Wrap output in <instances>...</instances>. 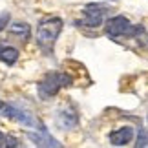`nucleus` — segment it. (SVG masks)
I'll return each mask as SVG.
<instances>
[{
	"label": "nucleus",
	"mask_w": 148,
	"mask_h": 148,
	"mask_svg": "<svg viewBox=\"0 0 148 148\" xmlns=\"http://www.w3.org/2000/svg\"><path fill=\"white\" fill-rule=\"evenodd\" d=\"M79 123V117L75 112L71 110H62L59 115H57V124H59V128L66 130V128H75Z\"/></svg>",
	"instance_id": "6e6552de"
},
{
	"label": "nucleus",
	"mask_w": 148,
	"mask_h": 148,
	"mask_svg": "<svg viewBox=\"0 0 148 148\" xmlns=\"http://www.w3.org/2000/svg\"><path fill=\"white\" fill-rule=\"evenodd\" d=\"M0 60L5 62V64H15L16 60H18V51H16L15 48H9V46H5V48H0Z\"/></svg>",
	"instance_id": "1a4fd4ad"
},
{
	"label": "nucleus",
	"mask_w": 148,
	"mask_h": 148,
	"mask_svg": "<svg viewBox=\"0 0 148 148\" xmlns=\"http://www.w3.org/2000/svg\"><path fill=\"white\" fill-rule=\"evenodd\" d=\"M70 82H71V79L64 75V73H48L38 84V93H40L42 99L53 97L62 86H68Z\"/></svg>",
	"instance_id": "7ed1b4c3"
},
{
	"label": "nucleus",
	"mask_w": 148,
	"mask_h": 148,
	"mask_svg": "<svg viewBox=\"0 0 148 148\" xmlns=\"http://www.w3.org/2000/svg\"><path fill=\"white\" fill-rule=\"evenodd\" d=\"M8 22H9V13H0V31L8 26Z\"/></svg>",
	"instance_id": "ddd939ff"
},
{
	"label": "nucleus",
	"mask_w": 148,
	"mask_h": 148,
	"mask_svg": "<svg viewBox=\"0 0 148 148\" xmlns=\"http://www.w3.org/2000/svg\"><path fill=\"white\" fill-rule=\"evenodd\" d=\"M62 31V20L60 18H46L42 20L37 27V44L42 49L49 51L53 48L55 40L59 38Z\"/></svg>",
	"instance_id": "f257e3e1"
},
{
	"label": "nucleus",
	"mask_w": 148,
	"mask_h": 148,
	"mask_svg": "<svg viewBox=\"0 0 148 148\" xmlns=\"http://www.w3.org/2000/svg\"><path fill=\"white\" fill-rule=\"evenodd\" d=\"M26 135H27V139H29V141H33V145H35V146H46V148H51V146L59 148L60 146V143L57 139L51 137L46 128H40L38 132H27Z\"/></svg>",
	"instance_id": "423d86ee"
},
{
	"label": "nucleus",
	"mask_w": 148,
	"mask_h": 148,
	"mask_svg": "<svg viewBox=\"0 0 148 148\" xmlns=\"http://www.w3.org/2000/svg\"><path fill=\"white\" fill-rule=\"evenodd\" d=\"M141 26H134L126 16L117 15L106 22V33L108 37L117 38V37H135Z\"/></svg>",
	"instance_id": "f03ea898"
},
{
	"label": "nucleus",
	"mask_w": 148,
	"mask_h": 148,
	"mask_svg": "<svg viewBox=\"0 0 148 148\" xmlns=\"http://www.w3.org/2000/svg\"><path fill=\"white\" fill-rule=\"evenodd\" d=\"M146 145H148V135H146V132L141 130V132H139V139H137V146H146Z\"/></svg>",
	"instance_id": "f8f14e48"
},
{
	"label": "nucleus",
	"mask_w": 148,
	"mask_h": 148,
	"mask_svg": "<svg viewBox=\"0 0 148 148\" xmlns=\"http://www.w3.org/2000/svg\"><path fill=\"white\" fill-rule=\"evenodd\" d=\"M106 16V8L97 4H88L84 8V18L77 22V26H86V27H99Z\"/></svg>",
	"instance_id": "20e7f679"
},
{
	"label": "nucleus",
	"mask_w": 148,
	"mask_h": 148,
	"mask_svg": "<svg viewBox=\"0 0 148 148\" xmlns=\"http://www.w3.org/2000/svg\"><path fill=\"white\" fill-rule=\"evenodd\" d=\"M18 143L13 139V137H5V135L0 132V146H16Z\"/></svg>",
	"instance_id": "9b49d317"
},
{
	"label": "nucleus",
	"mask_w": 148,
	"mask_h": 148,
	"mask_svg": "<svg viewBox=\"0 0 148 148\" xmlns=\"http://www.w3.org/2000/svg\"><path fill=\"white\" fill-rule=\"evenodd\" d=\"M9 31L13 33V35H16L20 40H26V38H29V31L31 29H29V26H27V24H24V22H22V24H20V22H16V24L11 26Z\"/></svg>",
	"instance_id": "9d476101"
},
{
	"label": "nucleus",
	"mask_w": 148,
	"mask_h": 148,
	"mask_svg": "<svg viewBox=\"0 0 148 148\" xmlns=\"http://www.w3.org/2000/svg\"><path fill=\"white\" fill-rule=\"evenodd\" d=\"M4 112H5V115H8V117L22 123L24 126H35V124H37V119L33 117L26 108H20V106H16V104H8V106L4 108Z\"/></svg>",
	"instance_id": "39448f33"
},
{
	"label": "nucleus",
	"mask_w": 148,
	"mask_h": 148,
	"mask_svg": "<svg viewBox=\"0 0 148 148\" xmlns=\"http://www.w3.org/2000/svg\"><path fill=\"white\" fill-rule=\"evenodd\" d=\"M134 139V128L132 126H123L110 134V143L115 146H124Z\"/></svg>",
	"instance_id": "0eeeda50"
},
{
	"label": "nucleus",
	"mask_w": 148,
	"mask_h": 148,
	"mask_svg": "<svg viewBox=\"0 0 148 148\" xmlns=\"http://www.w3.org/2000/svg\"><path fill=\"white\" fill-rule=\"evenodd\" d=\"M4 108H5V106H4V102L0 101V110H4Z\"/></svg>",
	"instance_id": "4468645a"
}]
</instances>
